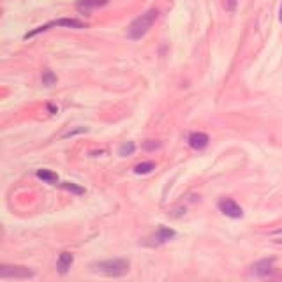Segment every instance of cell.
I'll list each match as a JSON object with an SVG mask.
<instances>
[{
	"mask_svg": "<svg viewBox=\"0 0 282 282\" xmlns=\"http://www.w3.org/2000/svg\"><path fill=\"white\" fill-rule=\"evenodd\" d=\"M157 16H159L157 9H150L146 11V13H143L141 16H138L129 25V29H127V37L133 39V41H138L143 35H146V32L152 29V25L156 23Z\"/></svg>",
	"mask_w": 282,
	"mask_h": 282,
	"instance_id": "cell-1",
	"label": "cell"
},
{
	"mask_svg": "<svg viewBox=\"0 0 282 282\" xmlns=\"http://www.w3.org/2000/svg\"><path fill=\"white\" fill-rule=\"evenodd\" d=\"M94 272H99L102 275H108V277H122L129 272V261L127 259H106V261H99V263L92 265Z\"/></svg>",
	"mask_w": 282,
	"mask_h": 282,
	"instance_id": "cell-2",
	"label": "cell"
},
{
	"mask_svg": "<svg viewBox=\"0 0 282 282\" xmlns=\"http://www.w3.org/2000/svg\"><path fill=\"white\" fill-rule=\"evenodd\" d=\"M0 275L4 279H29L34 275V272L25 267H11V265H2L0 267Z\"/></svg>",
	"mask_w": 282,
	"mask_h": 282,
	"instance_id": "cell-3",
	"label": "cell"
},
{
	"mask_svg": "<svg viewBox=\"0 0 282 282\" xmlns=\"http://www.w3.org/2000/svg\"><path fill=\"white\" fill-rule=\"evenodd\" d=\"M219 210L224 213V215L231 217V219H240V217L244 215L240 205H238L235 200H231V198H224V200H221L219 201Z\"/></svg>",
	"mask_w": 282,
	"mask_h": 282,
	"instance_id": "cell-4",
	"label": "cell"
},
{
	"mask_svg": "<svg viewBox=\"0 0 282 282\" xmlns=\"http://www.w3.org/2000/svg\"><path fill=\"white\" fill-rule=\"evenodd\" d=\"M272 268H273V257H268V259L257 261L252 267V273L256 277H267L272 273Z\"/></svg>",
	"mask_w": 282,
	"mask_h": 282,
	"instance_id": "cell-5",
	"label": "cell"
},
{
	"mask_svg": "<svg viewBox=\"0 0 282 282\" xmlns=\"http://www.w3.org/2000/svg\"><path fill=\"white\" fill-rule=\"evenodd\" d=\"M110 0H78L76 7L79 13H90L92 9H99V7H104L108 6Z\"/></svg>",
	"mask_w": 282,
	"mask_h": 282,
	"instance_id": "cell-6",
	"label": "cell"
},
{
	"mask_svg": "<svg viewBox=\"0 0 282 282\" xmlns=\"http://www.w3.org/2000/svg\"><path fill=\"white\" fill-rule=\"evenodd\" d=\"M210 143V138L206 136L205 133H192L189 136V145L192 146L194 150H203L208 146Z\"/></svg>",
	"mask_w": 282,
	"mask_h": 282,
	"instance_id": "cell-7",
	"label": "cell"
},
{
	"mask_svg": "<svg viewBox=\"0 0 282 282\" xmlns=\"http://www.w3.org/2000/svg\"><path fill=\"white\" fill-rule=\"evenodd\" d=\"M51 27H66V29H86L85 21H79V19L74 18H60L57 21H51Z\"/></svg>",
	"mask_w": 282,
	"mask_h": 282,
	"instance_id": "cell-8",
	"label": "cell"
},
{
	"mask_svg": "<svg viewBox=\"0 0 282 282\" xmlns=\"http://www.w3.org/2000/svg\"><path fill=\"white\" fill-rule=\"evenodd\" d=\"M73 261H74L73 254H71V252H62L60 256H58V259H57V270L60 273H67V272H69V268L73 267Z\"/></svg>",
	"mask_w": 282,
	"mask_h": 282,
	"instance_id": "cell-9",
	"label": "cell"
},
{
	"mask_svg": "<svg viewBox=\"0 0 282 282\" xmlns=\"http://www.w3.org/2000/svg\"><path fill=\"white\" fill-rule=\"evenodd\" d=\"M173 236H175V231L169 228H159L157 233H156V240L159 242V244H164V242L171 240Z\"/></svg>",
	"mask_w": 282,
	"mask_h": 282,
	"instance_id": "cell-10",
	"label": "cell"
},
{
	"mask_svg": "<svg viewBox=\"0 0 282 282\" xmlns=\"http://www.w3.org/2000/svg\"><path fill=\"white\" fill-rule=\"evenodd\" d=\"M37 178H41V180H45L46 184H57L58 182V177H57V173H53V171H50V169H39L37 171Z\"/></svg>",
	"mask_w": 282,
	"mask_h": 282,
	"instance_id": "cell-11",
	"label": "cell"
},
{
	"mask_svg": "<svg viewBox=\"0 0 282 282\" xmlns=\"http://www.w3.org/2000/svg\"><path fill=\"white\" fill-rule=\"evenodd\" d=\"M152 169H156V164L154 162H141V164H138L136 168H134V173L136 175H146V173H150Z\"/></svg>",
	"mask_w": 282,
	"mask_h": 282,
	"instance_id": "cell-12",
	"label": "cell"
},
{
	"mask_svg": "<svg viewBox=\"0 0 282 282\" xmlns=\"http://www.w3.org/2000/svg\"><path fill=\"white\" fill-rule=\"evenodd\" d=\"M41 79H42V85H46V86H51V85H55V83H57V76H55V74L51 73L50 69L42 71Z\"/></svg>",
	"mask_w": 282,
	"mask_h": 282,
	"instance_id": "cell-13",
	"label": "cell"
},
{
	"mask_svg": "<svg viewBox=\"0 0 282 282\" xmlns=\"http://www.w3.org/2000/svg\"><path fill=\"white\" fill-rule=\"evenodd\" d=\"M62 187L66 189V190H69V192H73V194H85V189L83 187H78L76 184H71V182H63L62 184Z\"/></svg>",
	"mask_w": 282,
	"mask_h": 282,
	"instance_id": "cell-14",
	"label": "cell"
},
{
	"mask_svg": "<svg viewBox=\"0 0 282 282\" xmlns=\"http://www.w3.org/2000/svg\"><path fill=\"white\" fill-rule=\"evenodd\" d=\"M134 150H136V145H134L133 141H129V143H124V145L120 146V150H118V154L125 157V156H131V154H133Z\"/></svg>",
	"mask_w": 282,
	"mask_h": 282,
	"instance_id": "cell-15",
	"label": "cell"
},
{
	"mask_svg": "<svg viewBox=\"0 0 282 282\" xmlns=\"http://www.w3.org/2000/svg\"><path fill=\"white\" fill-rule=\"evenodd\" d=\"M224 7L228 11H235L236 9V0H224Z\"/></svg>",
	"mask_w": 282,
	"mask_h": 282,
	"instance_id": "cell-16",
	"label": "cell"
},
{
	"mask_svg": "<svg viewBox=\"0 0 282 282\" xmlns=\"http://www.w3.org/2000/svg\"><path fill=\"white\" fill-rule=\"evenodd\" d=\"M279 19L282 21V6H280V11H279Z\"/></svg>",
	"mask_w": 282,
	"mask_h": 282,
	"instance_id": "cell-17",
	"label": "cell"
},
{
	"mask_svg": "<svg viewBox=\"0 0 282 282\" xmlns=\"http://www.w3.org/2000/svg\"><path fill=\"white\" fill-rule=\"evenodd\" d=\"M277 242H279V244H282V240H277Z\"/></svg>",
	"mask_w": 282,
	"mask_h": 282,
	"instance_id": "cell-18",
	"label": "cell"
}]
</instances>
